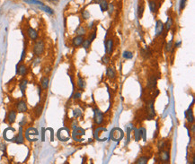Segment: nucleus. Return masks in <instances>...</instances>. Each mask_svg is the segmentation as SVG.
I'll return each instance as SVG.
<instances>
[{"label":"nucleus","instance_id":"22","mask_svg":"<svg viewBox=\"0 0 195 164\" xmlns=\"http://www.w3.org/2000/svg\"><path fill=\"white\" fill-rule=\"evenodd\" d=\"M107 76L110 79H114L116 76V71L112 67H109L107 68Z\"/></svg>","mask_w":195,"mask_h":164},{"label":"nucleus","instance_id":"7","mask_svg":"<svg viewBox=\"0 0 195 164\" xmlns=\"http://www.w3.org/2000/svg\"><path fill=\"white\" fill-rule=\"evenodd\" d=\"M164 30H165V25H164V22H162L161 20H157V22H156V29H155V31H156V36H159V35H162V33L164 32Z\"/></svg>","mask_w":195,"mask_h":164},{"label":"nucleus","instance_id":"46","mask_svg":"<svg viewBox=\"0 0 195 164\" xmlns=\"http://www.w3.org/2000/svg\"><path fill=\"white\" fill-rule=\"evenodd\" d=\"M100 2H101V0H93L94 4H99Z\"/></svg>","mask_w":195,"mask_h":164},{"label":"nucleus","instance_id":"11","mask_svg":"<svg viewBox=\"0 0 195 164\" xmlns=\"http://www.w3.org/2000/svg\"><path fill=\"white\" fill-rule=\"evenodd\" d=\"M84 42V37L83 35H77L76 36L74 39H72V43H73V46L74 47H79L82 45Z\"/></svg>","mask_w":195,"mask_h":164},{"label":"nucleus","instance_id":"20","mask_svg":"<svg viewBox=\"0 0 195 164\" xmlns=\"http://www.w3.org/2000/svg\"><path fill=\"white\" fill-rule=\"evenodd\" d=\"M156 85H157V78H156L155 76H152L149 77V79H148V84H147V86H148V88H155Z\"/></svg>","mask_w":195,"mask_h":164},{"label":"nucleus","instance_id":"28","mask_svg":"<svg viewBox=\"0 0 195 164\" xmlns=\"http://www.w3.org/2000/svg\"><path fill=\"white\" fill-rule=\"evenodd\" d=\"M77 85H78V87H79L81 90L85 89V88H86V85L85 80H84L82 77H80V76L78 77V80H77Z\"/></svg>","mask_w":195,"mask_h":164},{"label":"nucleus","instance_id":"5","mask_svg":"<svg viewBox=\"0 0 195 164\" xmlns=\"http://www.w3.org/2000/svg\"><path fill=\"white\" fill-rule=\"evenodd\" d=\"M85 130L83 128H80V127H76L73 130V133H72V137L74 139L75 141H80L81 139L80 137L85 135Z\"/></svg>","mask_w":195,"mask_h":164},{"label":"nucleus","instance_id":"40","mask_svg":"<svg viewBox=\"0 0 195 164\" xmlns=\"http://www.w3.org/2000/svg\"><path fill=\"white\" fill-rule=\"evenodd\" d=\"M102 61H103V63L104 65H107V64L109 63V61H110V57L107 56H103Z\"/></svg>","mask_w":195,"mask_h":164},{"label":"nucleus","instance_id":"21","mask_svg":"<svg viewBox=\"0 0 195 164\" xmlns=\"http://www.w3.org/2000/svg\"><path fill=\"white\" fill-rule=\"evenodd\" d=\"M27 84H28V81L26 79H23L20 82L19 86H20V90H21L23 95H24V93H25V90H26V87H27Z\"/></svg>","mask_w":195,"mask_h":164},{"label":"nucleus","instance_id":"10","mask_svg":"<svg viewBox=\"0 0 195 164\" xmlns=\"http://www.w3.org/2000/svg\"><path fill=\"white\" fill-rule=\"evenodd\" d=\"M159 159L163 162H169L170 161V154L167 151H161L159 153Z\"/></svg>","mask_w":195,"mask_h":164},{"label":"nucleus","instance_id":"30","mask_svg":"<svg viewBox=\"0 0 195 164\" xmlns=\"http://www.w3.org/2000/svg\"><path fill=\"white\" fill-rule=\"evenodd\" d=\"M42 110H43V106L42 105H37L36 106V108H35V110H34V112H35V114H36V116L37 117H39V116H40L42 115Z\"/></svg>","mask_w":195,"mask_h":164},{"label":"nucleus","instance_id":"47","mask_svg":"<svg viewBox=\"0 0 195 164\" xmlns=\"http://www.w3.org/2000/svg\"><path fill=\"white\" fill-rule=\"evenodd\" d=\"M181 44V42H177V43H175V45H174V48H176L177 46H179Z\"/></svg>","mask_w":195,"mask_h":164},{"label":"nucleus","instance_id":"27","mask_svg":"<svg viewBox=\"0 0 195 164\" xmlns=\"http://www.w3.org/2000/svg\"><path fill=\"white\" fill-rule=\"evenodd\" d=\"M114 10H115V5L113 3H109L108 5V8H107V13L110 16H112L113 14V13H114Z\"/></svg>","mask_w":195,"mask_h":164},{"label":"nucleus","instance_id":"45","mask_svg":"<svg viewBox=\"0 0 195 164\" xmlns=\"http://www.w3.org/2000/svg\"><path fill=\"white\" fill-rule=\"evenodd\" d=\"M47 1H49V2H52V3H55V4L59 3V0H47Z\"/></svg>","mask_w":195,"mask_h":164},{"label":"nucleus","instance_id":"24","mask_svg":"<svg viewBox=\"0 0 195 164\" xmlns=\"http://www.w3.org/2000/svg\"><path fill=\"white\" fill-rule=\"evenodd\" d=\"M15 142L17 144H23V128L20 127L18 135L15 137Z\"/></svg>","mask_w":195,"mask_h":164},{"label":"nucleus","instance_id":"4","mask_svg":"<svg viewBox=\"0 0 195 164\" xmlns=\"http://www.w3.org/2000/svg\"><path fill=\"white\" fill-rule=\"evenodd\" d=\"M57 136L62 142H66L69 139L70 134H69V130L66 127H63L61 129H60L58 131V134H57Z\"/></svg>","mask_w":195,"mask_h":164},{"label":"nucleus","instance_id":"29","mask_svg":"<svg viewBox=\"0 0 195 164\" xmlns=\"http://www.w3.org/2000/svg\"><path fill=\"white\" fill-rule=\"evenodd\" d=\"M148 161V157L142 156V157H140V158L138 159V160L135 161V163H136V164H147Z\"/></svg>","mask_w":195,"mask_h":164},{"label":"nucleus","instance_id":"42","mask_svg":"<svg viewBox=\"0 0 195 164\" xmlns=\"http://www.w3.org/2000/svg\"><path fill=\"white\" fill-rule=\"evenodd\" d=\"M165 147V142L164 141H160L159 142V144H158V148L160 149V150H162Z\"/></svg>","mask_w":195,"mask_h":164},{"label":"nucleus","instance_id":"2","mask_svg":"<svg viewBox=\"0 0 195 164\" xmlns=\"http://www.w3.org/2000/svg\"><path fill=\"white\" fill-rule=\"evenodd\" d=\"M124 136V134H123V131L121 130L120 128L119 127H114L111 132V139L112 141H115V142H118L120 140L123 138Z\"/></svg>","mask_w":195,"mask_h":164},{"label":"nucleus","instance_id":"37","mask_svg":"<svg viewBox=\"0 0 195 164\" xmlns=\"http://www.w3.org/2000/svg\"><path fill=\"white\" fill-rule=\"evenodd\" d=\"M172 50H173V40H170V42L166 46V52H171Z\"/></svg>","mask_w":195,"mask_h":164},{"label":"nucleus","instance_id":"19","mask_svg":"<svg viewBox=\"0 0 195 164\" xmlns=\"http://www.w3.org/2000/svg\"><path fill=\"white\" fill-rule=\"evenodd\" d=\"M144 11H145V5H144L143 1H141V2H140L139 5H138V15H139L140 18H142Z\"/></svg>","mask_w":195,"mask_h":164},{"label":"nucleus","instance_id":"32","mask_svg":"<svg viewBox=\"0 0 195 164\" xmlns=\"http://www.w3.org/2000/svg\"><path fill=\"white\" fill-rule=\"evenodd\" d=\"M40 8L42 10H43L44 12H46V13H48V14H54V11L51 9V7H49V6H47V5H42V6H40Z\"/></svg>","mask_w":195,"mask_h":164},{"label":"nucleus","instance_id":"33","mask_svg":"<svg viewBox=\"0 0 195 164\" xmlns=\"http://www.w3.org/2000/svg\"><path fill=\"white\" fill-rule=\"evenodd\" d=\"M81 14H82V17H83L84 20H88L89 18H90V13H89L87 10H82Z\"/></svg>","mask_w":195,"mask_h":164},{"label":"nucleus","instance_id":"38","mask_svg":"<svg viewBox=\"0 0 195 164\" xmlns=\"http://www.w3.org/2000/svg\"><path fill=\"white\" fill-rule=\"evenodd\" d=\"M186 2H187V0H181V1H180V12L183 11L185 8Z\"/></svg>","mask_w":195,"mask_h":164},{"label":"nucleus","instance_id":"17","mask_svg":"<svg viewBox=\"0 0 195 164\" xmlns=\"http://www.w3.org/2000/svg\"><path fill=\"white\" fill-rule=\"evenodd\" d=\"M109 1L108 0H101V2L98 4L99 6H100V9L103 13L106 12L107 11V8H108V5H109Z\"/></svg>","mask_w":195,"mask_h":164},{"label":"nucleus","instance_id":"25","mask_svg":"<svg viewBox=\"0 0 195 164\" xmlns=\"http://www.w3.org/2000/svg\"><path fill=\"white\" fill-rule=\"evenodd\" d=\"M23 1L27 4H30V5H39V6L44 5V4L42 1H39V0H23Z\"/></svg>","mask_w":195,"mask_h":164},{"label":"nucleus","instance_id":"18","mask_svg":"<svg viewBox=\"0 0 195 164\" xmlns=\"http://www.w3.org/2000/svg\"><path fill=\"white\" fill-rule=\"evenodd\" d=\"M173 23H174L173 18H172V17H168L167 20H166V23H164L165 29H166V31H169L170 30L172 29V27H173Z\"/></svg>","mask_w":195,"mask_h":164},{"label":"nucleus","instance_id":"34","mask_svg":"<svg viewBox=\"0 0 195 164\" xmlns=\"http://www.w3.org/2000/svg\"><path fill=\"white\" fill-rule=\"evenodd\" d=\"M76 32H77V35H85V33H86V29H85V27H83V26H79V27L77 29Z\"/></svg>","mask_w":195,"mask_h":164},{"label":"nucleus","instance_id":"15","mask_svg":"<svg viewBox=\"0 0 195 164\" xmlns=\"http://www.w3.org/2000/svg\"><path fill=\"white\" fill-rule=\"evenodd\" d=\"M16 73H17L19 76H25L26 73H27V67H26V65H23V64L18 65L17 69H16Z\"/></svg>","mask_w":195,"mask_h":164},{"label":"nucleus","instance_id":"31","mask_svg":"<svg viewBox=\"0 0 195 164\" xmlns=\"http://www.w3.org/2000/svg\"><path fill=\"white\" fill-rule=\"evenodd\" d=\"M186 118H187V121H188L189 123H193L194 118H193V116H192V110H189L187 112H186Z\"/></svg>","mask_w":195,"mask_h":164},{"label":"nucleus","instance_id":"43","mask_svg":"<svg viewBox=\"0 0 195 164\" xmlns=\"http://www.w3.org/2000/svg\"><path fill=\"white\" fill-rule=\"evenodd\" d=\"M81 97V93H77L74 94V99H79V98Z\"/></svg>","mask_w":195,"mask_h":164},{"label":"nucleus","instance_id":"48","mask_svg":"<svg viewBox=\"0 0 195 164\" xmlns=\"http://www.w3.org/2000/svg\"><path fill=\"white\" fill-rule=\"evenodd\" d=\"M194 128H195V127H194V126H192V132H194Z\"/></svg>","mask_w":195,"mask_h":164},{"label":"nucleus","instance_id":"13","mask_svg":"<svg viewBox=\"0 0 195 164\" xmlns=\"http://www.w3.org/2000/svg\"><path fill=\"white\" fill-rule=\"evenodd\" d=\"M16 116H17V112H16V110H10L9 113H8V116H7L8 122H9L10 124H13L16 119Z\"/></svg>","mask_w":195,"mask_h":164},{"label":"nucleus","instance_id":"39","mask_svg":"<svg viewBox=\"0 0 195 164\" xmlns=\"http://www.w3.org/2000/svg\"><path fill=\"white\" fill-rule=\"evenodd\" d=\"M81 114H82V112H81L80 110H75L74 112H73V115H74V118H78L79 116H81Z\"/></svg>","mask_w":195,"mask_h":164},{"label":"nucleus","instance_id":"44","mask_svg":"<svg viewBox=\"0 0 195 164\" xmlns=\"http://www.w3.org/2000/svg\"><path fill=\"white\" fill-rule=\"evenodd\" d=\"M0 150L5 152V144H1V145H0Z\"/></svg>","mask_w":195,"mask_h":164},{"label":"nucleus","instance_id":"36","mask_svg":"<svg viewBox=\"0 0 195 164\" xmlns=\"http://www.w3.org/2000/svg\"><path fill=\"white\" fill-rule=\"evenodd\" d=\"M123 57L126 59H131L133 57V53L131 51H124L123 52Z\"/></svg>","mask_w":195,"mask_h":164},{"label":"nucleus","instance_id":"12","mask_svg":"<svg viewBox=\"0 0 195 164\" xmlns=\"http://www.w3.org/2000/svg\"><path fill=\"white\" fill-rule=\"evenodd\" d=\"M27 35L32 40H36L38 39V32L34 28H31V27H29L27 29Z\"/></svg>","mask_w":195,"mask_h":164},{"label":"nucleus","instance_id":"35","mask_svg":"<svg viewBox=\"0 0 195 164\" xmlns=\"http://www.w3.org/2000/svg\"><path fill=\"white\" fill-rule=\"evenodd\" d=\"M81 46H83V48H85V50H87V48H90V46H91L90 39H84V42H83V43H82V45H81Z\"/></svg>","mask_w":195,"mask_h":164},{"label":"nucleus","instance_id":"16","mask_svg":"<svg viewBox=\"0 0 195 164\" xmlns=\"http://www.w3.org/2000/svg\"><path fill=\"white\" fill-rule=\"evenodd\" d=\"M148 6L151 13H156L157 11V4L156 0H149L148 1Z\"/></svg>","mask_w":195,"mask_h":164},{"label":"nucleus","instance_id":"3","mask_svg":"<svg viewBox=\"0 0 195 164\" xmlns=\"http://www.w3.org/2000/svg\"><path fill=\"white\" fill-rule=\"evenodd\" d=\"M38 135H39V133H38L37 129H35L34 127H30L25 131V137L28 141H31V142L36 141L37 140L36 136H38Z\"/></svg>","mask_w":195,"mask_h":164},{"label":"nucleus","instance_id":"1","mask_svg":"<svg viewBox=\"0 0 195 164\" xmlns=\"http://www.w3.org/2000/svg\"><path fill=\"white\" fill-rule=\"evenodd\" d=\"M45 50V44L43 42L42 39H39L35 42L34 46V53L35 56H39L40 55H42Z\"/></svg>","mask_w":195,"mask_h":164},{"label":"nucleus","instance_id":"14","mask_svg":"<svg viewBox=\"0 0 195 164\" xmlns=\"http://www.w3.org/2000/svg\"><path fill=\"white\" fill-rule=\"evenodd\" d=\"M112 48H113V40L112 39H109L107 42H105V50H106V53L108 55L112 54Z\"/></svg>","mask_w":195,"mask_h":164},{"label":"nucleus","instance_id":"8","mask_svg":"<svg viewBox=\"0 0 195 164\" xmlns=\"http://www.w3.org/2000/svg\"><path fill=\"white\" fill-rule=\"evenodd\" d=\"M147 111H148V119H152L154 117H155V110H154V104L153 101H149L148 103H147Z\"/></svg>","mask_w":195,"mask_h":164},{"label":"nucleus","instance_id":"9","mask_svg":"<svg viewBox=\"0 0 195 164\" xmlns=\"http://www.w3.org/2000/svg\"><path fill=\"white\" fill-rule=\"evenodd\" d=\"M16 110H17V111L20 112V113L26 112L27 111V104H26V102L24 101H23V100L19 101L17 103H16Z\"/></svg>","mask_w":195,"mask_h":164},{"label":"nucleus","instance_id":"23","mask_svg":"<svg viewBox=\"0 0 195 164\" xmlns=\"http://www.w3.org/2000/svg\"><path fill=\"white\" fill-rule=\"evenodd\" d=\"M49 82H50V79H49L48 76H44L40 80V85H42V88L43 90H46L49 86Z\"/></svg>","mask_w":195,"mask_h":164},{"label":"nucleus","instance_id":"41","mask_svg":"<svg viewBox=\"0 0 195 164\" xmlns=\"http://www.w3.org/2000/svg\"><path fill=\"white\" fill-rule=\"evenodd\" d=\"M95 37H96V30H94V31L92 32V35H91V38H90V42H91L95 39Z\"/></svg>","mask_w":195,"mask_h":164},{"label":"nucleus","instance_id":"26","mask_svg":"<svg viewBox=\"0 0 195 164\" xmlns=\"http://www.w3.org/2000/svg\"><path fill=\"white\" fill-rule=\"evenodd\" d=\"M140 53H141V56H145L146 59H148V57H149L151 56V51L148 47L145 48H142V50H140Z\"/></svg>","mask_w":195,"mask_h":164},{"label":"nucleus","instance_id":"6","mask_svg":"<svg viewBox=\"0 0 195 164\" xmlns=\"http://www.w3.org/2000/svg\"><path fill=\"white\" fill-rule=\"evenodd\" d=\"M94 123L96 125H101L102 123L103 122V114L99 110L95 109L94 110Z\"/></svg>","mask_w":195,"mask_h":164}]
</instances>
